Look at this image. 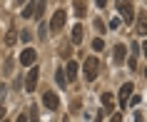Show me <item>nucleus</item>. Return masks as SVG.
<instances>
[{"label": "nucleus", "instance_id": "nucleus-1", "mask_svg": "<svg viewBox=\"0 0 147 122\" xmlns=\"http://www.w3.org/2000/svg\"><path fill=\"white\" fill-rule=\"evenodd\" d=\"M97 75H100V57H97V55H90L85 60V77L92 82Z\"/></svg>", "mask_w": 147, "mask_h": 122}, {"label": "nucleus", "instance_id": "nucleus-2", "mask_svg": "<svg viewBox=\"0 0 147 122\" xmlns=\"http://www.w3.org/2000/svg\"><path fill=\"white\" fill-rule=\"evenodd\" d=\"M117 10L122 13L125 23H132V20H135V10H132V3H130V0H117Z\"/></svg>", "mask_w": 147, "mask_h": 122}, {"label": "nucleus", "instance_id": "nucleus-3", "mask_svg": "<svg viewBox=\"0 0 147 122\" xmlns=\"http://www.w3.org/2000/svg\"><path fill=\"white\" fill-rule=\"evenodd\" d=\"M62 25H65V10H55V15L50 18V30L53 32H60L62 30Z\"/></svg>", "mask_w": 147, "mask_h": 122}, {"label": "nucleus", "instance_id": "nucleus-4", "mask_svg": "<svg viewBox=\"0 0 147 122\" xmlns=\"http://www.w3.org/2000/svg\"><path fill=\"white\" fill-rule=\"evenodd\" d=\"M132 97V82H125L122 87H120V92H117V102H120V107H127V100Z\"/></svg>", "mask_w": 147, "mask_h": 122}, {"label": "nucleus", "instance_id": "nucleus-5", "mask_svg": "<svg viewBox=\"0 0 147 122\" xmlns=\"http://www.w3.org/2000/svg\"><path fill=\"white\" fill-rule=\"evenodd\" d=\"M20 62H23L25 67H32V65L38 62V53H35L32 47H25L23 53H20Z\"/></svg>", "mask_w": 147, "mask_h": 122}, {"label": "nucleus", "instance_id": "nucleus-6", "mask_svg": "<svg viewBox=\"0 0 147 122\" xmlns=\"http://www.w3.org/2000/svg\"><path fill=\"white\" fill-rule=\"evenodd\" d=\"M38 77H40V70H38V65H35V67H30V72H28V80H25V90H28V92H35Z\"/></svg>", "mask_w": 147, "mask_h": 122}, {"label": "nucleus", "instance_id": "nucleus-7", "mask_svg": "<svg viewBox=\"0 0 147 122\" xmlns=\"http://www.w3.org/2000/svg\"><path fill=\"white\" fill-rule=\"evenodd\" d=\"M42 102H45L47 110H57V107H60V97H57L53 90H47L45 95H42Z\"/></svg>", "mask_w": 147, "mask_h": 122}, {"label": "nucleus", "instance_id": "nucleus-8", "mask_svg": "<svg viewBox=\"0 0 147 122\" xmlns=\"http://www.w3.org/2000/svg\"><path fill=\"white\" fill-rule=\"evenodd\" d=\"M65 75H67V82H75V77H78V62H75V60H67Z\"/></svg>", "mask_w": 147, "mask_h": 122}, {"label": "nucleus", "instance_id": "nucleus-9", "mask_svg": "<svg viewBox=\"0 0 147 122\" xmlns=\"http://www.w3.org/2000/svg\"><path fill=\"white\" fill-rule=\"evenodd\" d=\"M55 80H57V87H62V90L70 85V82H67V75H65V70H62V67L55 70Z\"/></svg>", "mask_w": 147, "mask_h": 122}, {"label": "nucleus", "instance_id": "nucleus-10", "mask_svg": "<svg viewBox=\"0 0 147 122\" xmlns=\"http://www.w3.org/2000/svg\"><path fill=\"white\" fill-rule=\"evenodd\" d=\"M82 35H85V32H82V25H75V28H72V35H70V40H72V42H75V45H80V42H82Z\"/></svg>", "mask_w": 147, "mask_h": 122}, {"label": "nucleus", "instance_id": "nucleus-11", "mask_svg": "<svg viewBox=\"0 0 147 122\" xmlns=\"http://www.w3.org/2000/svg\"><path fill=\"white\" fill-rule=\"evenodd\" d=\"M137 35H147V15L145 13H140V18H137Z\"/></svg>", "mask_w": 147, "mask_h": 122}, {"label": "nucleus", "instance_id": "nucleus-12", "mask_svg": "<svg viewBox=\"0 0 147 122\" xmlns=\"http://www.w3.org/2000/svg\"><path fill=\"white\" fill-rule=\"evenodd\" d=\"M125 55H127L125 45H115V53H112V60H115V62H125Z\"/></svg>", "mask_w": 147, "mask_h": 122}, {"label": "nucleus", "instance_id": "nucleus-13", "mask_svg": "<svg viewBox=\"0 0 147 122\" xmlns=\"http://www.w3.org/2000/svg\"><path fill=\"white\" fill-rule=\"evenodd\" d=\"M85 13H87L85 0H78V3H75V15H78V18H85Z\"/></svg>", "mask_w": 147, "mask_h": 122}, {"label": "nucleus", "instance_id": "nucleus-14", "mask_svg": "<svg viewBox=\"0 0 147 122\" xmlns=\"http://www.w3.org/2000/svg\"><path fill=\"white\" fill-rule=\"evenodd\" d=\"M102 105H105V110H112V107H115V97H112L110 92H105V95H102Z\"/></svg>", "mask_w": 147, "mask_h": 122}, {"label": "nucleus", "instance_id": "nucleus-15", "mask_svg": "<svg viewBox=\"0 0 147 122\" xmlns=\"http://www.w3.org/2000/svg\"><path fill=\"white\" fill-rule=\"evenodd\" d=\"M15 40H18V32L13 30V28H10V30H8V35H5V45H8V47H13V45H15Z\"/></svg>", "mask_w": 147, "mask_h": 122}, {"label": "nucleus", "instance_id": "nucleus-16", "mask_svg": "<svg viewBox=\"0 0 147 122\" xmlns=\"http://www.w3.org/2000/svg\"><path fill=\"white\" fill-rule=\"evenodd\" d=\"M23 18H35V3H30V5L23 8Z\"/></svg>", "mask_w": 147, "mask_h": 122}, {"label": "nucleus", "instance_id": "nucleus-17", "mask_svg": "<svg viewBox=\"0 0 147 122\" xmlns=\"http://www.w3.org/2000/svg\"><path fill=\"white\" fill-rule=\"evenodd\" d=\"M102 47H105V40H102V38H95L92 40V50H95V53H100Z\"/></svg>", "mask_w": 147, "mask_h": 122}, {"label": "nucleus", "instance_id": "nucleus-18", "mask_svg": "<svg viewBox=\"0 0 147 122\" xmlns=\"http://www.w3.org/2000/svg\"><path fill=\"white\" fill-rule=\"evenodd\" d=\"M38 35H40V40H45V38H47V25H45V23H40V30H38Z\"/></svg>", "mask_w": 147, "mask_h": 122}, {"label": "nucleus", "instance_id": "nucleus-19", "mask_svg": "<svg viewBox=\"0 0 147 122\" xmlns=\"http://www.w3.org/2000/svg\"><path fill=\"white\" fill-rule=\"evenodd\" d=\"M127 65H130V70H135V65H137V55H130V57H127Z\"/></svg>", "mask_w": 147, "mask_h": 122}, {"label": "nucleus", "instance_id": "nucleus-20", "mask_svg": "<svg viewBox=\"0 0 147 122\" xmlns=\"http://www.w3.org/2000/svg\"><path fill=\"white\" fill-rule=\"evenodd\" d=\"M60 55H62V57H67V55H70V45H67V42L60 45Z\"/></svg>", "mask_w": 147, "mask_h": 122}, {"label": "nucleus", "instance_id": "nucleus-21", "mask_svg": "<svg viewBox=\"0 0 147 122\" xmlns=\"http://www.w3.org/2000/svg\"><path fill=\"white\" fill-rule=\"evenodd\" d=\"M20 38H23L25 42H30V40H32V35H30V30H23V32H20Z\"/></svg>", "mask_w": 147, "mask_h": 122}, {"label": "nucleus", "instance_id": "nucleus-22", "mask_svg": "<svg viewBox=\"0 0 147 122\" xmlns=\"http://www.w3.org/2000/svg\"><path fill=\"white\" fill-rule=\"evenodd\" d=\"M110 122H122V112H115L112 117H110Z\"/></svg>", "mask_w": 147, "mask_h": 122}, {"label": "nucleus", "instance_id": "nucleus-23", "mask_svg": "<svg viewBox=\"0 0 147 122\" xmlns=\"http://www.w3.org/2000/svg\"><path fill=\"white\" fill-rule=\"evenodd\" d=\"M117 28H120V20H117V18H112V23H110V30H117Z\"/></svg>", "mask_w": 147, "mask_h": 122}, {"label": "nucleus", "instance_id": "nucleus-24", "mask_svg": "<svg viewBox=\"0 0 147 122\" xmlns=\"http://www.w3.org/2000/svg\"><path fill=\"white\" fill-rule=\"evenodd\" d=\"M137 102H142V100H140V95H135V97L127 100V105H137Z\"/></svg>", "mask_w": 147, "mask_h": 122}, {"label": "nucleus", "instance_id": "nucleus-25", "mask_svg": "<svg viewBox=\"0 0 147 122\" xmlns=\"http://www.w3.org/2000/svg\"><path fill=\"white\" fill-rule=\"evenodd\" d=\"M95 28H97L100 32H105V23H102V20H95Z\"/></svg>", "mask_w": 147, "mask_h": 122}, {"label": "nucleus", "instance_id": "nucleus-26", "mask_svg": "<svg viewBox=\"0 0 147 122\" xmlns=\"http://www.w3.org/2000/svg\"><path fill=\"white\" fill-rule=\"evenodd\" d=\"M95 3H97L100 8H105V5H107V0H95Z\"/></svg>", "mask_w": 147, "mask_h": 122}, {"label": "nucleus", "instance_id": "nucleus-27", "mask_svg": "<svg viewBox=\"0 0 147 122\" xmlns=\"http://www.w3.org/2000/svg\"><path fill=\"white\" fill-rule=\"evenodd\" d=\"M3 117H5V107L0 105V122H3Z\"/></svg>", "mask_w": 147, "mask_h": 122}, {"label": "nucleus", "instance_id": "nucleus-28", "mask_svg": "<svg viewBox=\"0 0 147 122\" xmlns=\"http://www.w3.org/2000/svg\"><path fill=\"white\" fill-rule=\"evenodd\" d=\"M15 122H28V117H25V115H20V117H18Z\"/></svg>", "mask_w": 147, "mask_h": 122}, {"label": "nucleus", "instance_id": "nucleus-29", "mask_svg": "<svg viewBox=\"0 0 147 122\" xmlns=\"http://www.w3.org/2000/svg\"><path fill=\"white\" fill-rule=\"evenodd\" d=\"M23 3H28V0H15V5H23Z\"/></svg>", "mask_w": 147, "mask_h": 122}, {"label": "nucleus", "instance_id": "nucleus-30", "mask_svg": "<svg viewBox=\"0 0 147 122\" xmlns=\"http://www.w3.org/2000/svg\"><path fill=\"white\" fill-rule=\"evenodd\" d=\"M142 50H145V55H147V42H145V47H142Z\"/></svg>", "mask_w": 147, "mask_h": 122}, {"label": "nucleus", "instance_id": "nucleus-31", "mask_svg": "<svg viewBox=\"0 0 147 122\" xmlns=\"http://www.w3.org/2000/svg\"><path fill=\"white\" fill-rule=\"evenodd\" d=\"M145 75H147V67H145Z\"/></svg>", "mask_w": 147, "mask_h": 122}, {"label": "nucleus", "instance_id": "nucleus-32", "mask_svg": "<svg viewBox=\"0 0 147 122\" xmlns=\"http://www.w3.org/2000/svg\"><path fill=\"white\" fill-rule=\"evenodd\" d=\"M3 122H5V120H3Z\"/></svg>", "mask_w": 147, "mask_h": 122}]
</instances>
